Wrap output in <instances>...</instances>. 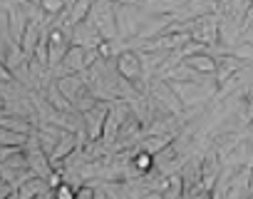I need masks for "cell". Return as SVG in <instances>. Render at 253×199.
<instances>
[{
    "label": "cell",
    "mask_w": 253,
    "mask_h": 199,
    "mask_svg": "<svg viewBox=\"0 0 253 199\" xmlns=\"http://www.w3.org/2000/svg\"><path fill=\"white\" fill-rule=\"evenodd\" d=\"M184 62H186L191 70L201 72V75H213V72H216V55H211V52H199V55L184 57Z\"/></svg>",
    "instance_id": "obj_16"
},
{
    "label": "cell",
    "mask_w": 253,
    "mask_h": 199,
    "mask_svg": "<svg viewBox=\"0 0 253 199\" xmlns=\"http://www.w3.org/2000/svg\"><path fill=\"white\" fill-rule=\"evenodd\" d=\"M228 55L238 57V60L246 62V65H253V45H248V43H238V45L228 48Z\"/></svg>",
    "instance_id": "obj_19"
},
{
    "label": "cell",
    "mask_w": 253,
    "mask_h": 199,
    "mask_svg": "<svg viewBox=\"0 0 253 199\" xmlns=\"http://www.w3.org/2000/svg\"><path fill=\"white\" fill-rule=\"evenodd\" d=\"M25 157H28V167L33 169V174L35 177H42V179H47L50 174H52V164H50V157L45 154V149L40 147V142H38V137H35V132H30V137H28V142H25Z\"/></svg>",
    "instance_id": "obj_9"
},
{
    "label": "cell",
    "mask_w": 253,
    "mask_h": 199,
    "mask_svg": "<svg viewBox=\"0 0 253 199\" xmlns=\"http://www.w3.org/2000/svg\"><path fill=\"white\" fill-rule=\"evenodd\" d=\"M67 3H70V0H40V8H42V13H45V15L57 18L60 13H65Z\"/></svg>",
    "instance_id": "obj_20"
},
{
    "label": "cell",
    "mask_w": 253,
    "mask_h": 199,
    "mask_svg": "<svg viewBox=\"0 0 253 199\" xmlns=\"http://www.w3.org/2000/svg\"><path fill=\"white\" fill-rule=\"evenodd\" d=\"M189 35L191 40L206 45V48H218L221 45V38H218V15L216 13H206L201 18H194L189 20Z\"/></svg>",
    "instance_id": "obj_6"
},
{
    "label": "cell",
    "mask_w": 253,
    "mask_h": 199,
    "mask_svg": "<svg viewBox=\"0 0 253 199\" xmlns=\"http://www.w3.org/2000/svg\"><path fill=\"white\" fill-rule=\"evenodd\" d=\"M238 43H248V45H253V23L248 25V28H243V33H241V40Z\"/></svg>",
    "instance_id": "obj_25"
},
{
    "label": "cell",
    "mask_w": 253,
    "mask_h": 199,
    "mask_svg": "<svg viewBox=\"0 0 253 199\" xmlns=\"http://www.w3.org/2000/svg\"><path fill=\"white\" fill-rule=\"evenodd\" d=\"M246 67V62H241L238 57L233 55H218L216 57V72H213V80H216V87L226 85L236 72H241Z\"/></svg>",
    "instance_id": "obj_13"
},
{
    "label": "cell",
    "mask_w": 253,
    "mask_h": 199,
    "mask_svg": "<svg viewBox=\"0 0 253 199\" xmlns=\"http://www.w3.org/2000/svg\"><path fill=\"white\" fill-rule=\"evenodd\" d=\"M162 197H164L162 192H147V194H144L142 199H162Z\"/></svg>",
    "instance_id": "obj_26"
},
{
    "label": "cell",
    "mask_w": 253,
    "mask_h": 199,
    "mask_svg": "<svg viewBox=\"0 0 253 199\" xmlns=\"http://www.w3.org/2000/svg\"><path fill=\"white\" fill-rule=\"evenodd\" d=\"M70 33H72V30L50 23V30H47V65H50V72L60 67L62 57H65L67 50L72 48V43H70Z\"/></svg>",
    "instance_id": "obj_7"
},
{
    "label": "cell",
    "mask_w": 253,
    "mask_h": 199,
    "mask_svg": "<svg viewBox=\"0 0 253 199\" xmlns=\"http://www.w3.org/2000/svg\"><path fill=\"white\" fill-rule=\"evenodd\" d=\"M248 189H251V194H253V167H251V187H248Z\"/></svg>",
    "instance_id": "obj_28"
},
{
    "label": "cell",
    "mask_w": 253,
    "mask_h": 199,
    "mask_svg": "<svg viewBox=\"0 0 253 199\" xmlns=\"http://www.w3.org/2000/svg\"><path fill=\"white\" fill-rule=\"evenodd\" d=\"M94 189H97V184H82V187H77L75 199H92L94 197Z\"/></svg>",
    "instance_id": "obj_22"
},
{
    "label": "cell",
    "mask_w": 253,
    "mask_h": 199,
    "mask_svg": "<svg viewBox=\"0 0 253 199\" xmlns=\"http://www.w3.org/2000/svg\"><path fill=\"white\" fill-rule=\"evenodd\" d=\"M87 20L94 25V30L102 35V40H107V43H117V40H119V30H117V5L112 3V0H94V5H92Z\"/></svg>",
    "instance_id": "obj_2"
},
{
    "label": "cell",
    "mask_w": 253,
    "mask_h": 199,
    "mask_svg": "<svg viewBox=\"0 0 253 199\" xmlns=\"http://www.w3.org/2000/svg\"><path fill=\"white\" fill-rule=\"evenodd\" d=\"M77 147H80V145H77V135H75V132H65V135L60 137V142L55 145L52 154H50V164H52V169H57V167L62 164V159H67Z\"/></svg>",
    "instance_id": "obj_14"
},
{
    "label": "cell",
    "mask_w": 253,
    "mask_h": 199,
    "mask_svg": "<svg viewBox=\"0 0 253 199\" xmlns=\"http://www.w3.org/2000/svg\"><path fill=\"white\" fill-rule=\"evenodd\" d=\"M30 135H23V132H13V130H3L0 127V145H10V147H25Z\"/></svg>",
    "instance_id": "obj_18"
},
{
    "label": "cell",
    "mask_w": 253,
    "mask_h": 199,
    "mask_svg": "<svg viewBox=\"0 0 253 199\" xmlns=\"http://www.w3.org/2000/svg\"><path fill=\"white\" fill-rule=\"evenodd\" d=\"M97 60H102L97 50H87V48L72 45V48L67 50V55L62 57L60 67L52 70V75H55V80L62 77V75H82V72H84L87 67H92Z\"/></svg>",
    "instance_id": "obj_4"
},
{
    "label": "cell",
    "mask_w": 253,
    "mask_h": 199,
    "mask_svg": "<svg viewBox=\"0 0 253 199\" xmlns=\"http://www.w3.org/2000/svg\"><path fill=\"white\" fill-rule=\"evenodd\" d=\"M0 127L3 130H13V132H23L30 135L35 130V122L28 117H18V115H0Z\"/></svg>",
    "instance_id": "obj_17"
},
{
    "label": "cell",
    "mask_w": 253,
    "mask_h": 199,
    "mask_svg": "<svg viewBox=\"0 0 253 199\" xmlns=\"http://www.w3.org/2000/svg\"><path fill=\"white\" fill-rule=\"evenodd\" d=\"M5 13H8V43H18V45H20L23 33H25L30 18H28V13H25V8H23L20 0L10 3V5L5 8Z\"/></svg>",
    "instance_id": "obj_11"
},
{
    "label": "cell",
    "mask_w": 253,
    "mask_h": 199,
    "mask_svg": "<svg viewBox=\"0 0 253 199\" xmlns=\"http://www.w3.org/2000/svg\"><path fill=\"white\" fill-rule=\"evenodd\" d=\"M75 187L72 184H67V182H62L60 187H55L52 189V194H55V199H75Z\"/></svg>",
    "instance_id": "obj_21"
},
{
    "label": "cell",
    "mask_w": 253,
    "mask_h": 199,
    "mask_svg": "<svg viewBox=\"0 0 253 199\" xmlns=\"http://www.w3.org/2000/svg\"><path fill=\"white\" fill-rule=\"evenodd\" d=\"M92 199H107L104 189H102V187H97V189H94V197H92Z\"/></svg>",
    "instance_id": "obj_27"
},
{
    "label": "cell",
    "mask_w": 253,
    "mask_h": 199,
    "mask_svg": "<svg viewBox=\"0 0 253 199\" xmlns=\"http://www.w3.org/2000/svg\"><path fill=\"white\" fill-rule=\"evenodd\" d=\"M147 95H149L152 100H157V102H159V105H162L167 112H171V115H179V117L184 115V105H181V100L176 97V92L171 90V85H169L167 80L152 77Z\"/></svg>",
    "instance_id": "obj_8"
},
{
    "label": "cell",
    "mask_w": 253,
    "mask_h": 199,
    "mask_svg": "<svg viewBox=\"0 0 253 199\" xmlns=\"http://www.w3.org/2000/svg\"><path fill=\"white\" fill-rule=\"evenodd\" d=\"M10 82H15V77H13V72L8 70V65L0 60V85H10Z\"/></svg>",
    "instance_id": "obj_23"
},
{
    "label": "cell",
    "mask_w": 253,
    "mask_h": 199,
    "mask_svg": "<svg viewBox=\"0 0 253 199\" xmlns=\"http://www.w3.org/2000/svg\"><path fill=\"white\" fill-rule=\"evenodd\" d=\"M147 20V13L139 5H117V30H119V40L129 43L139 35L142 25Z\"/></svg>",
    "instance_id": "obj_5"
},
{
    "label": "cell",
    "mask_w": 253,
    "mask_h": 199,
    "mask_svg": "<svg viewBox=\"0 0 253 199\" xmlns=\"http://www.w3.org/2000/svg\"><path fill=\"white\" fill-rule=\"evenodd\" d=\"M23 147H10V145H0V164H3L8 157H13L15 152H20Z\"/></svg>",
    "instance_id": "obj_24"
},
{
    "label": "cell",
    "mask_w": 253,
    "mask_h": 199,
    "mask_svg": "<svg viewBox=\"0 0 253 199\" xmlns=\"http://www.w3.org/2000/svg\"><path fill=\"white\" fill-rule=\"evenodd\" d=\"M107 112H109V102H97L82 112V125H84V132H87V140L94 142V140H102V130H104V120H107Z\"/></svg>",
    "instance_id": "obj_10"
},
{
    "label": "cell",
    "mask_w": 253,
    "mask_h": 199,
    "mask_svg": "<svg viewBox=\"0 0 253 199\" xmlns=\"http://www.w3.org/2000/svg\"><path fill=\"white\" fill-rule=\"evenodd\" d=\"M57 87L67 97V102L75 107V112H80V115L97 102L82 75H62V77H57Z\"/></svg>",
    "instance_id": "obj_1"
},
{
    "label": "cell",
    "mask_w": 253,
    "mask_h": 199,
    "mask_svg": "<svg viewBox=\"0 0 253 199\" xmlns=\"http://www.w3.org/2000/svg\"><path fill=\"white\" fill-rule=\"evenodd\" d=\"M114 67H117V72H119L126 82H132L139 92L147 95L149 82L144 80V70H142V60H139V52H137V50H122V52L114 57Z\"/></svg>",
    "instance_id": "obj_3"
},
{
    "label": "cell",
    "mask_w": 253,
    "mask_h": 199,
    "mask_svg": "<svg viewBox=\"0 0 253 199\" xmlns=\"http://www.w3.org/2000/svg\"><path fill=\"white\" fill-rule=\"evenodd\" d=\"M70 43L77 45V48H87V50H97L102 45V35L94 30V25L84 18L82 23L72 25V33H70Z\"/></svg>",
    "instance_id": "obj_12"
},
{
    "label": "cell",
    "mask_w": 253,
    "mask_h": 199,
    "mask_svg": "<svg viewBox=\"0 0 253 199\" xmlns=\"http://www.w3.org/2000/svg\"><path fill=\"white\" fill-rule=\"evenodd\" d=\"M5 199H18V192H13V194H8Z\"/></svg>",
    "instance_id": "obj_29"
},
{
    "label": "cell",
    "mask_w": 253,
    "mask_h": 199,
    "mask_svg": "<svg viewBox=\"0 0 253 199\" xmlns=\"http://www.w3.org/2000/svg\"><path fill=\"white\" fill-rule=\"evenodd\" d=\"M176 135H179V132H164V135H147V137H144V140H142V142H139L137 147H139V149H144V152H149V154L154 157V154L164 152V149H167V147H169V145H171V142L176 140Z\"/></svg>",
    "instance_id": "obj_15"
}]
</instances>
